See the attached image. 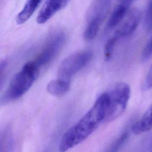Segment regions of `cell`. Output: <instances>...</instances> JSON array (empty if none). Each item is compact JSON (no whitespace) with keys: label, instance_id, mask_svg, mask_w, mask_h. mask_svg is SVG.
Wrapping results in <instances>:
<instances>
[{"label":"cell","instance_id":"8","mask_svg":"<svg viewBox=\"0 0 152 152\" xmlns=\"http://www.w3.org/2000/svg\"><path fill=\"white\" fill-rule=\"evenodd\" d=\"M69 0H47L40 11L37 22L44 24L52 18L56 12L64 8Z\"/></svg>","mask_w":152,"mask_h":152},{"label":"cell","instance_id":"11","mask_svg":"<svg viewBox=\"0 0 152 152\" xmlns=\"http://www.w3.org/2000/svg\"><path fill=\"white\" fill-rule=\"evenodd\" d=\"M42 0H27L21 11L18 14L16 21L18 24L26 23L33 15Z\"/></svg>","mask_w":152,"mask_h":152},{"label":"cell","instance_id":"5","mask_svg":"<svg viewBox=\"0 0 152 152\" xmlns=\"http://www.w3.org/2000/svg\"><path fill=\"white\" fill-rule=\"evenodd\" d=\"M93 52L88 50H84L75 52L61 62L58 70L59 78L69 80V78L83 68L93 58Z\"/></svg>","mask_w":152,"mask_h":152},{"label":"cell","instance_id":"14","mask_svg":"<svg viewBox=\"0 0 152 152\" xmlns=\"http://www.w3.org/2000/svg\"><path fill=\"white\" fill-rule=\"evenodd\" d=\"M145 27L148 30L152 29V0H150L148 4L145 16Z\"/></svg>","mask_w":152,"mask_h":152},{"label":"cell","instance_id":"3","mask_svg":"<svg viewBox=\"0 0 152 152\" xmlns=\"http://www.w3.org/2000/svg\"><path fill=\"white\" fill-rule=\"evenodd\" d=\"M108 106L104 122H109L119 117L125 110L131 94L129 86L125 83H119L107 92Z\"/></svg>","mask_w":152,"mask_h":152},{"label":"cell","instance_id":"13","mask_svg":"<svg viewBox=\"0 0 152 152\" xmlns=\"http://www.w3.org/2000/svg\"><path fill=\"white\" fill-rule=\"evenodd\" d=\"M128 136V132H124L122 135L115 140L112 144L107 152H118L121 146L124 144Z\"/></svg>","mask_w":152,"mask_h":152},{"label":"cell","instance_id":"1","mask_svg":"<svg viewBox=\"0 0 152 152\" xmlns=\"http://www.w3.org/2000/svg\"><path fill=\"white\" fill-rule=\"evenodd\" d=\"M107 92L102 94L91 109L62 136L59 152H66L87 139L104 122L108 106Z\"/></svg>","mask_w":152,"mask_h":152},{"label":"cell","instance_id":"9","mask_svg":"<svg viewBox=\"0 0 152 152\" xmlns=\"http://www.w3.org/2000/svg\"><path fill=\"white\" fill-rule=\"evenodd\" d=\"M119 3L115 8L107 23V28L111 30L119 26L129 11L134 0H119Z\"/></svg>","mask_w":152,"mask_h":152},{"label":"cell","instance_id":"4","mask_svg":"<svg viewBox=\"0 0 152 152\" xmlns=\"http://www.w3.org/2000/svg\"><path fill=\"white\" fill-rule=\"evenodd\" d=\"M111 0H94L87 15V24L84 31V38L90 41L97 34L110 7Z\"/></svg>","mask_w":152,"mask_h":152},{"label":"cell","instance_id":"6","mask_svg":"<svg viewBox=\"0 0 152 152\" xmlns=\"http://www.w3.org/2000/svg\"><path fill=\"white\" fill-rule=\"evenodd\" d=\"M65 39V34L64 32L58 31L48 40L42 50L33 60L40 69L49 64L56 56L61 50Z\"/></svg>","mask_w":152,"mask_h":152},{"label":"cell","instance_id":"7","mask_svg":"<svg viewBox=\"0 0 152 152\" xmlns=\"http://www.w3.org/2000/svg\"><path fill=\"white\" fill-rule=\"evenodd\" d=\"M141 18L140 11L137 8L130 10L119 27L110 38L116 44L119 40L131 35L137 28Z\"/></svg>","mask_w":152,"mask_h":152},{"label":"cell","instance_id":"15","mask_svg":"<svg viewBox=\"0 0 152 152\" xmlns=\"http://www.w3.org/2000/svg\"><path fill=\"white\" fill-rule=\"evenodd\" d=\"M141 88L143 90H148L152 88V66L142 83Z\"/></svg>","mask_w":152,"mask_h":152},{"label":"cell","instance_id":"10","mask_svg":"<svg viewBox=\"0 0 152 152\" xmlns=\"http://www.w3.org/2000/svg\"><path fill=\"white\" fill-rule=\"evenodd\" d=\"M152 129V104L145 112L141 118L132 126L131 131L135 135L141 134Z\"/></svg>","mask_w":152,"mask_h":152},{"label":"cell","instance_id":"12","mask_svg":"<svg viewBox=\"0 0 152 152\" xmlns=\"http://www.w3.org/2000/svg\"><path fill=\"white\" fill-rule=\"evenodd\" d=\"M70 80L57 78L49 83L47 91L49 93L55 96H61L65 94L69 89Z\"/></svg>","mask_w":152,"mask_h":152},{"label":"cell","instance_id":"2","mask_svg":"<svg viewBox=\"0 0 152 152\" xmlns=\"http://www.w3.org/2000/svg\"><path fill=\"white\" fill-rule=\"evenodd\" d=\"M40 68L33 61L25 64L11 81L2 98V102L18 99L31 87L38 77Z\"/></svg>","mask_w":152,"mask_h":152},{"label":"cell","instance_id":"16","mask_svg":"<svg viewBox=\"0 0 152 152\" xmlns=\"http://www.w3.org/2000/svg\"><path fill=\"white\" fill-rule=\"evenodd\" d=\"M151 56H152V37H151L148 42L146 44L145 46L144 47L142 53L141 58L142 61H145L147 60L149 58H150Z\"/></svg>","mask_w":152,"mask_h":152}]
</instances>
